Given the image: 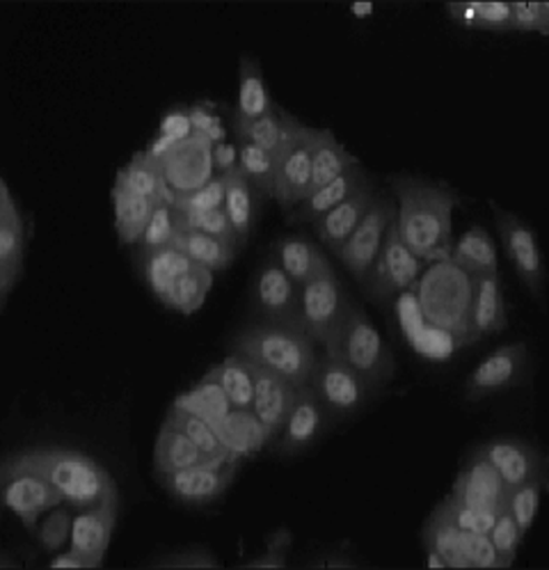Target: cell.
<instances>
[{
  "mask_svg": "<svg viewBox=\"0 0 549 570\" xmlns=\"http://www.w3.org/2000/svg\"><path fill=\"white\" fill-rule=\"evenodd\" d=\"M396 227L405 246L427 264L447 259L453 243V209L458 193L444 184L414 175H392Z\"/></svg>",
  "mask_w": 549,
  "mask_h": 570,
  "instance_id": "cell-1",
  "label": "cell"
},
{
  "mask_svg": "<svg viewBox=\"0 0 549 570\" xmlns=\"http://www.w3.org/2000/svg\"><path fill=\"white\" fill-rule=\"evenodd\" d=\"M314 340L295 325L252 321L234 335L232 351L247 357L255 366L268 370L295 387H305L312 381L318 360Z\"/></svg>",
  "mask_w": 549,
  "mask_h": 570,
  "instance_id": "cell-2",
  "label": "cell"
},
{
  "mask_svg": "<svg viewBox=\"0 0 549 570\" xmlns=\"http://www.w3.org/2000/svg\"><path fill=\"white\" fill-rule=\"evenodd\" d=\"M26 465L45 474L65 504L73 511L104 504L117 498V483L110 472L92 456L67 450V446H37L17 454Z\"/></svg>",
  "mask_w": 549,
  "mask_h": 570,
  "instance_id": "cell-3",
  "label": "cell"
},
{
  "mask_svg": "<svg viewBox=\"0 0 549 570\" xmlns=\"http://www.w3.org/2000/svg\"><path fill=\"white\" fill-rule=\"evenodd\" d=\"M414 287L424 318L460 344H470L474 277L451 259H438L424 275H419Z\"/></svg>",
  "mask_w": 549,
  "mask_h": 570,
  "instance_id": "cell-4",
  "label": "cell"
},
{
  "mask_svg": "<svg viewBox=\"0 0 549 570\" xmlns=\"http://www.w3.org/2000/svg\"><path fill=\"white\" fill-rule=\"evenodd\" d=\"M323 351L325 355L349 364L375 392L394 379V353L385 337L380 335L373 318L360 305L349 309L346 318L327 340Z\"/></svg>",
  "mask_w": 549,
  "mask_h": 570,
  "instance_id": "cell-5",
  "label": "cell"
},
{
  "mask_svg": "<svg viewBox=\"0 0 549 570\" xmlns=\"http://www.w3.org/2000/svg\"><path fill=\"white\" fill-rule=\"evenodd\" d=\"M284 134L282 145L275 154L277 160V177L273 199L282 209L298 207L310 195L312 184V154H310V131L305 121L295 115L282 110Z\"/></svg>",
  "mask_w": 549,
  "mask_h": 570,
  "instance_id": "cell-6",
  "label": "cell"
},
{
  "mask_svg": "<svg viewBox=\"0 0 549 570\" xmlns=\"http://www.w3.org/2000/svg\"><path fill=\"white\" fill-rule=\"evenodd\" d=\"M0 491H3V504L30 532H35L41 515L65 504L53 483L35 468L26 465L17 454L6 459L0 468Z\"/></svg>",
  "mask_w": 549,
  "mask_h": 570,
  "instance_id": "cell-7",
  "label": "cell"
},
{
  "mask_svg": "<svg viewBox=\"0 0 549 570\" xmlns=\"http://www.w3.org/2000/svg\"><path fill=\"white\" fill-rule=\"evenodd\" d=\"M355 303L344 289L334 266H327L301 287L303 328L316 346H325Z\"/></svg>",
  "mask_w": 549,
  "mask_h": 570,
  "instance_id": "cell-8",
  "label": "cell"
},
{
  "mask_svg": "<svg viewBox=\"0 0 549 570\" xmlns=\"http://www.w3.org/2000/svg\"><path fill=\"white\" fill-rule=\"evenodd\" d=\"M424 266L427 262H421L403 243L394 218L383 248H380L371 271L362 279V289L373 303L385 305L399 294L414 287L419 275L424 273Z\"/></svg>",
  "mask_w": 549,
  "mask_h": 570,
  "instance_id": "cell-9",
  "label": "cell"
},
{
  "mask_svg": "<svg viewBox=\"0 0 549 570\" xmlns=\"http://www.w3.org/2000/svg\"><path fill=\"white\" fill-rule=\"evenodd\" d=\"M310 385L332 417H346L364 411L375 394V390L349 364L325 353L316 360Z\"/></svg>",
  "mask_w": 549,
  "mask_h": 570,
  "instance_id": "cell-10",
  "label": "cell"
},
{
  "mask_svg": "<svg viewBox=\"0 0 549 570\" xmlns=\"http://www.w3.org/2000/svg\"><path fill=\"white\" fill-rule=\"evenodd\" d=\"M249 301L252 314H255L257 321L303 328L301 287L282 271V266L273 257H268L257 268L255 282H252Z\"/></svg>",
  "mask_w": 549,
  "mask_h": 570,
  "instance_id": "cell-11",
  "label": "cell"
},
{
  "mask_svg": "<svg viewBox=\"0 0 549 570\" xmlns=\"http://www.w3.org/2000/svg\"><path fill=\"white\" fill-rule=\"evenodd\" d=\"M394 218H396L394 197L390 193L378 190L366 216L360 220L355 232L349 236L342 250L334 255L360 284L366 277V273L371 271L380 248H383L385 236H388Z\"/></svg>",
  "mask_w": 549,
  "mask_h": 570,
  "instance_id": "cell-12",
  "label": "cell"
},
{
  "mask_svg": "<svg viewBox=\"0 0 549 570\" xmlns=\"http://www.w3.org/2000/svg\"><path fill=\"white\" fill-rule=\"evenodd\" d=\"M214 140L193 134L190 138L167 145L156 156L160 160L167 188L173 190V197L197 190L218 175L214 166Z\"/></svg>",
  "mask_w": 549,
  "mask_h": 570,
  "instance_id": "cell-13",
  "label": "cell"
},
{
  "mask_svg": "<svg viewBox=\"0 0 549 570\" xmlns=\"http://www.w3.org/2000/svg\"><path fill=\"white\" fill-rule=\"evenodd\" d=\"M529 374V348L525 342L501 344L490 351L464 381V396L481 401L509 392L525 383Z\"/></svg>",
  "mask_w": 549,
  "mask_h": 570,
  "instance_id": "cell-14",
  "label": "cell"
},
{
  "mask_svg": "<svg viewBox=\"0 0 549 570\" xmlns=\"http://www.w3.org/2000/svg\"><path fill=\"white\" fill-rule=\"evenodd\" d=\"M492 212H494L499 238L503 243L506 255H509L518 277L525 282V287L536 298H542L547 271H545V259H542L536 229L513 212H506L499 207H492Z\"/></svg>",
  "mask_w": 549,
  "mask_h": 570,
  "instance_id": "cell-15",
  "label": "cell"
},
{
  "mask_svg": "<svg viewBox=\"0 0 549 570\" xmlns=\"http://www.w3.org/2000/svg\"><path fill=\"white\" fill-rule=\"evenodd\" d=\"M28 246V223L19 199L8 181L0 179V307L6 309L12 292L23 277Z\"/></svg>",
  "mask_w": 549,
  "mask_h": 570,
  "instance_id": "cell-16",
  "label": "cell"
},
{
  "mask_svg": "<svg viewBox=\"0 0 549 570\" xmlns=\"http://www.w3.org/2000/svg\"><path fill=\"white\" fill-rule=\"evenodd\" d=\"M238 461H208L175 474L158 476L165 493L186 507H206L218 502L236 476Z\"/></svg>",
  "mask_w": 549,
  "mask_h": 570,
  "instance_id": "cell-17",
  "label": "cell"
},
{
  "mask_svg": "<svg viewBox=\"0 0 549 570\" xmlns=\"http://www.w3.org/2000/svg\"><path fill=\"white\" fill-rule=\"evenodd\" d=\"M509 495L511 488L503 483L499 472L488 463L477 446L458 470L449 498L462 507L501 513L509 507Z\"/></svg>",
  "mask_w": 549,
  "mask_h": 570,
  "instance_id": "cell-18",
  "label": "cell"
},
{
  "mask_svg": "<svg viewBox=\"0 0 549 570\" xmlns=\"http://www.w3.org/2000/svg\"><path fill=\"white\" fill-rule=\"evenodd\" d=\"M332 420L334 417L325 411V405L318 401L312 385L298 387L288 417L280 435L273 440V450L282 456L307 452L310 446H314L325 435Z\"/></svg>",
  "mask_w": 549,
  "mask_h": 570,
  "instance_id": "cell-19",
  "label": "cell"
},
{
  "mask_svg": "<svg viewBox=\"0 0 549 570\" xmlns=\"http://www.w3.org/2000/svg\"><path fill=\"white\" fill-rule=\"evenodd\" d=\"M479 450L511 491L533 479H542L547 472V461L542 452L533 442H527L522 438H492L479 444Z\"/></svg>",
  "mask_w": 549,
  "mask_h": 570,
  "instance_id": "cell-20",
  "label": "cell"
},
{
  "mask_svg": "<svg viewBox=\"0 0 549 570\" xmlns=\"http://www.w3.org/2000/svg\"><path fill=\"white\" fill-rule=\"evenodd\" d=\"M117 509H119V498H112V500H106L104 504L76 511L73 515L69 548L86 559L90 568L104 566L106 552L115 534Z\"/></svg>",
  "mask_w": 549,
  "mask_h": 570,
  "instance_id": "cell-21",
  "label": "cell"
},
{
  "mask_svg": "<svg viewBox=\"0 0 549 570\" xmlns=\"http://www.w3.org/2000/svg\"><path fill=\"white\" fill-rule=\"evenodd\" d=\"M295 394H298V387L293 383L268 370H262V366H255V394H252L249 411L264 424L271 444L288 417Z\"/></svg>",
  "mask_w": 549,
  "mask_h": 570,
  "instance_id": "cell-22",
  "label": "cell"
},
{
  "mask_svg": "<svg viewBox=\"0 0 549 570\" xmlns=\"http://www.w3.org/2000/svg\"><path fill=\"white\" fill-rule=\"evenodd\" d=\"M375 195H378V188L373 184V186L360 190L357 195H353L351 199L342 202V205H336L334 209L325 212L323 216H318L312 223L314 236L325 250H330L332 255L342 250V246L349 240V236L355 232L360 220L371 209Z\"/></svg>",
  "mask_w": 549,
  "mask_h": 570,
  "instance_id": "cell-23",
  "label": "cell"
},
{
  "mask_svg": "<svg viewBox=\"0 0 549 570\" xmlns=\"http://www.w3.org/2000/svg\"><path fill=\"white\" fill-rule=\"evenodd\" d=\"M509 328V312H506V298L501 289V279L497 275L474 277V296L470 314V344L499 335Z\"/></svg>",
  "mask_w": 549,
  "mask_h": 570,
  "instance_id": "cell-24",
  "label": "cell"
},
{
  "mask_svg": "<svg viewBox=\"0 0 549 570\" xmlns=\"http://www.w3.org/2000/svg\"><path fill=\"white\" fill-rule=\"evenodd\" d=\"M310 154H312V184L310 195L325 184L342 177L351 168L360 166V160L349 151V147L334 136L332 129H314L310 131ZM307 195V197H310ZM305 197V199H307Z\"/></svg>",
  "mask_w": 549,
  "mask_h": 570,
  "instance_id": "cell-25",
  "label": "cell"
},
{
  "mask_svg": "<svg viewBox=\"0 0 549 570\" xmlns=\"http://www.w3.org/2000/svg\"><path fill=\"white\" fill-rule=\"evenodd\" d=\"M273 259L298 287H303L314 275L332 266L330 257L321 250L318 243L301 234L280 236L273 246Z\"/></svg>",
  "mask_w": 549,
  "mask_h": 570,
  "instance_id": "cell-26",
  "label": "cell"
},
{
  "mask_svg": "<svg viewBox=\"0 0 549 570\" xmlns=\"http://www.w3.org/2000/svg\"><path fill=\"white\" fill-rule=\"evenodd\" d=\"M115 184L154 202V205H163V202H170L173 205V190L167 188L160 160L149 149L136 151L131 160L124 168H119Z\"/></svg>",
  "mask_w": 549,
  "mask_h": 570,
  "instance_id": "cell-27",
  "label": "cell"
},
{
  "mask_svg": "<svg viewBox=\"0 0 549 570\" xmlns=\"http://www.w3.org/2000/svg\"><path fill=\"white\" fill-rule=\"evenodd\" d=\"M369 186H373V179L366 175V170L362 168V163H360V166L351 168L342 177H336L334 181L325 184L323 188L314 190L307 199H303L301 205L295 207V220L312 225L318 216L334 209L336 205H342V202L351 199L353 195H357L360 190H364Z\"/></svg>",
  "mask_w": 549,
  "mask_h": 570,
  "instance_id": "cell-28",
  "label": "cell"
},
{
  "mask_svg": "<svg viewBox=\"0 0 549 570\" xmlns=\"http://www.w3.org/2000/svg\"><path fill=\"white\" fill-rule=\"evenodd\" d=\"M447 259H451L458 268L470 273L472 277L499 273L497 243L483 225H472L468 232H462L458 240L451 243Z\"/></svg>",
  "mask_w": 549,
  "mask_h": 570,
  "instance_id": "cell-29",
  "label": "cell"
},
{
  "mask_svg": "<svg viewBox=\"0 0 549 570\" xmlns=\"http://www.w3.org/2000/svg\"><path fill=\"white\" fill-rule=\"evenodd\" d=\"M197 264L184 255L179 248L167 246L160 250H149V253H140V268H143V277L147 282V287L151 289V294L165 305L167 296H170L173 287L177 284V279L182 275H186L188 271H193Z\"/></svg>",
  "mask_w": 549,
  "mask_h": 570,
  "instance_id": "cell-30",
  "label": "cell"
},
{
  "mask_svg": "<svg viewBox=\"0 0 549 570\" xmlns=\"http://www.w3.org/2000/svg\"><path fill=\"white\" fill-rule=\"evenodd\" d=\"M208 461L210 459L186 433H182L170 422H163L158 438H156V446H154V470L158 476L175 474V472H182L186 468L202 465Z\"/></svg>",
  "mask_w": 549,
  "mask_h": 570,
  "instance_id": "cell-31",
  "label": "cell"
},
{
  "mask_svg": "<svg viewBox=\"0 0 549 570\" xmlns=\"http://www.w3.org/2000/svg\"><path fill=\"white\" fill-rule=\"evenodd\" d=\"M421 541L427 552H435L444 559L447 568H470L460 546V527L453 520L449 500L444 498L421 529Z\"/></svg>",
  "mask_w": 549,
  "mask_h": 570,
  "instance_id": "cell-32",
  "label": "cell"
},
{
  "mask_svg": "<svg viewBox=\"0 0 549 570\" xmlns=\"http://www.w3.org/2000/svg\"><path fill=\"white\" fill-rule=\"evenodd\" d=\"M277 104L273 101L266 76L262 69L259 58L255 56H241L238 60V97H236V119H257L266 112H271Z\"/></svg>",
  "mask_w": 549,
  "mask_h": 570,
  "instance_id": "cell-33",
  "label": "cell"
},
{
  "mask_svg": "<svg viewBox=\"0 0 549 570\" xmlns=\"http://www.w3.org/2000/svg\"><path fill=\"white\" fill-rule=\"evenodd\" d=\"M110 199H112V214H115V232L119 240L124 246H138L151 220L156 205L117 184L110 190Z\"/></svg>",
  "mask_w": 549,
  "mask_h": 570,
  "instance_id": "cell-34",
  "label": "cell"
},
{
  "mask_svg": "<svg viewBox=\"0 0 549 570\" xmlns=\"http://www.w3.org/2000/svg\"><path fill=\"white\" fill-rule=\"evenodd\" d=\"M218 433L238 461L262 452L266 444H271L264 424L249 409H232L229 415L218 424Z\"/></svg>",
  "mask_w": 549,
  "mask_h": 570,
  "instance_id": "cell-35",
  "label": "cell"
},
{
  "mask_svg": "<svg viewBox=\"0 0 549 570\" xmlns=\"http://www.w3.org/2000/svg\"><path fill=\"white\" fill-rule=\"evenodd\" d=\"M259 193L252 188V184L245 179V175L236 168L225 173V212L241 238L245 243L255 229L257 216H259Z\"/></svg>",
  "mask_w": 549,
  "mask_h": 570,
  "instance_id": "cell-36",
  "label": "cell"
},
{
  "mask_svg": "<svg viewBox=\"0 0 549 570\" xmlns=\"http://www.w3.org/2000/svg\"><path fill=\"white\" fill-rule=\"evenodd\" d=\"M165 422H170L182 433H186L210 461H238L227 450V444L223 442V438L218 433V426L210 424L206 417L197 415L195 411L186 409V405H182L179 401H175L170 405V411H167V415H165Z\"/></svg>",
  "mask_w": 549,
  "mask_h": 570,
  "instance_id": "cell-37",
  "label": "cell"
},
{
  "mask_svg": "<svg viewBox=\"0 0 549 570\" xmlns=\"http://www.w3.org/2000/svg\"><path fill=\"white\" fill-rule=\"evenodd\" d=\"M173 246L179 248L184 255H188L195 264L214 273L227 271L238 255V246H232L227 240H220L216 236H208L202 232H193V229H177Z\"/></svg>",
  "mask_w": 549,
  "mask_h": 570,
  "instance_id": "cell-38",
  "label": "cell"
},
{
  "mask_svg": "<svg viewBox=\"0 0 549 570\" xmlns=\"http://www.w3.org/2000/svg\"><path fill=\"white\" fill-rule=\"evenodd\" d=\"M223 385L232 409H249L255 394V364L238 353H229L220 364L210 366Z\"/></svg>",
  "mask_w": 549,
  "mask_h": 570,
  "instance_id": "cell-39",
  "label": "cell"
},
{
  "mask_svg": "<svg viewBox=\"0 0 549 570\" xmlns=\"http://www.w3.org/2000/svg\"><path fill=\"white\" fill-rule=\"evenodd\" d=\"M182 405H186V409L195 411L197 415L206 417L210 424H220L229 411H232V403L223 390V385L218 383L214 370H208L202 381L188 390L184 396L177 399Z\"/></svg>",
  "mask_w": 549,
  "mask_h": 570,
  "instance_id": "cell-40",
  "label": "cell"
},
{
  "mask_svg": "<svg viewBox=\"0 0 549 570\" xmlns=\"http://www.w3.org/2000/svg\"><path fill=\"white\" fill-rule=\"evenodd\" d=\"M447 12L462 28L513 30L511 3H449Z\"/></svg>",
  "mask_w": 549,
  "mask_h": 570,
  "instance_id": "cell-41",
  "label": "cell"
},
{
  "mask_svg": "<svg viewBox=\"0 0 549 570\" xmlns=\"http://www.w3.org/2000/svg\"><path fill=\"white\" fill-rule=\"evenodd\" d=\"M238 154V170L245 175V179L252 184L262 197H271L275 193V177H277V160L275 154L259 149L247 142H236Z\"/></svg>",
  "mask_w": 549,
  "mask_h": 570,
  "instance_id": "cell-42",
  "label": "cell"
},
{
  "mask_svg": "<svg viewBox=\"0 0 549 570\" xmlns=\"http://www.w3.org/2000/svg\"><path fill=\"white\" fill-rule=\"evenodd\" d=\"M284 134V119L282 108L275 106L271 112L257 117V119H236L234 117V136L236 142L255 145L259 149H266L271 154H277L282 145Z\"/></svg>",
  "mask_w": 549,
  "mask_h": 570,
  "instance_id": "cell-43",
  "label": "cell"
},
{
  "mask_svg": "<svg viewBox=\"0 0 549 570\" xmlns=\"http://www.w3.org/2000/svg\"><path fill=\"white\" fill-rule=\"evenodd\" d=\"M210 287H214V271L197 264L193 271H188L177 279L170 296L165 301V307L182 312L186 316L195 314L204 305Z\"/></svg>",
  "mask_w": 549,
  "mask_h": 570,
  "instance_id": "cell-44",
  "label": "cell"
},
{
  "mask_svg": "<svg viewBox=\"0 0 549 570\" xmlns=\"http://www.w3.org/2000/svg\"><path fill=\"white\" fill-rule=\"evenodd\" d=\"M175 218H177V229L202 232V234L216 236V238L227 240V243H232V246L241 248V238H238L225 207L223 209H210V212H195V214H186V212L175 209Z\"/></svg>",
  "mask_w": 549,
  "mask_h": 570,
  "instance_id": "cell-45",
  "label": "cell"
},
{
  "mask_svg": "<svg viewBox=\"0 0 549 570\" xmlns=\"http://www.w3.org/2000/svg\"><path fill=\"white\" fill-rule=\"evenodd\" d=\"M542 488H545V476L513 488L511 495H509V507H506V509H509V513L513 515L516 524L520 527V532L525 537L531 532V527L538 518Z\"/></svg>",
  "mask_w": 549,
  "mask_h": 570,
  "instance_id": "cell-46",
  "label": "cell"
},
{
  "mask_svg": "<svg viewBox=\"0 0 549 570\" xmlns=\"http://www.w3.org/2000/svg\"><path fill=\"white\" fill-rule=\"evenodd\" d=\"M71 524H73V515H71V507H56L51 509L45 520H41L35 529V539L41 546V550L56 554L62 550V546L71 539Z\"/></svg>",
  "mask_w": 549,
  "mask_h": 570,
  "instance_id": "cell-47",
  "label": "cell"
},
{
  "mask_svg": "<svg viewBox=\"0 0 549 570\" xmlns=\"http://www.w3.org/2000/svg\"><path fill=\"white\" fill-rule=\"evenodd\" d=\"M175 234H177V218H175V207L170 202H163V205H156L151 220L140 238V253H149V250H160L167 248L175 243Z\"/></svg>",
  "mask_w": 549,
  "mask_h": 570,
  "instance_id": "cell-48",
  "label": "cell"
},
{
  "mask_svg": "<svg viewBox=\"0 0 549 570\" xmlns=\"http://www.w3.org/2000/svg\"><path fill=\"white\" fill-rule=\"evenodd\" d=\"M488 537H490V541H492V546H494L503 568H513V563L518 559V550H520V546L525 541V534L520 532V527L516 524V520L509 513V509H503L497 515V520H494L492 529L488 532Z\"/></svg>",
  "mask_w": 549,
  "mask_h": 570,
  "instance_id": "cell-49",
  "label": "cell"
},
{
  "mask_svg": "<svg viewBox=\"0 0 549 570\" xmlns=\"http://www.w3.org/2000/svg\"><path fill=\"white\" fill-rule=\"evenodd\" d=\"M173 207L177 212L195 214V212H210L225 207V175H216L210 181H206L202 188L175 195Z\"/></svg>",
  "mask_w": 549,
  "mask_h": 570,
  "instance_id": "cell-50",
  "label": "cell"
},
{
  "mask_svg": "<svg viewBox=\"0 0 549 570\" xmlns=\"http://www.w3.org/2000/svg\"><path fill=\"white\" fill-rule=\"evenodd\" d=\"M460 546H462V554H464V559H468L470 568L506 570L488 534L464 532V529H460Z\"/></svg>",
  "mask_w": 549,
  "mask_h": 570,
  "instance_id": "cell-51",
  "label": "cell"
},
{
  "mask_svg": "<svg viewBox=\"0 0 549 570\" xmlns=\"http://www.w3.org/2000/svg\"><path fill=\"white\" fill-rule=\"evenodd\" d=\"M291 543H293L291 532L286 527H282L268 537L266 550L255 559L241 563V568H286V554L291 550Z\"/></svg>",
  "mask_w": 549,
  "mask_h": 570,
  "instance_id": "cell-52",
  "label": "cell"
},
{
  "mask_svg": "<svg viewBox=\"0 0 549 570\" xmlns=\"http://www.w3.org/2000/svg\"><path fill=\"white\" fill-rule=\"evenodd\" d=\"M513 30L549 35V3H511Z\"/></svg>",
  "mask_w": 549,
  "mask_h": 570,
  "instance_id": "cell-53",
  "label": "cell"
},
{
  "mask_svg": "<svg viewBox=\"0 0 549 570\" xmlns=\"http://www.w3.org/2000/svg\"><path fill=\"white\" fill-rule=\"evenodd\" d=\"M449 507H451V513H453V520L460 529H464V532H477V534H488L497 515L499 513H492V511H481V509H472V507H462L458 502H453L449 495Z\"/></svg>",
  "mask_w": 549,
  "mask_h": 570,
  "instance_id": "cell-54",
  "label": "cell"
},
{
  "mask_svg": "<svg viewBox=\"0 0 549 570\" xmlns=\"http://www.w3.org/2000/svg\"><path fill=\"white\" fill-rule=\"evenodd\" d=\"M151 568H218V559L204 548L177 550L149 563Z\"/></svg>",
  "mask_w": 549,
  "mask_h": 570,
  "instance_id": "cell-55",
  "label": "cell"
},
{
  "mask_svg": "<svg viewBox=\"0 0 549 570\" xmlns=\"http://www.w3.org/2000/svg\"><path fill=\"white\" fill-rule=\"evenodd\" d=\"M190 121H193V131L199 136H206L208 140H214L216 145L223 142L225 129H223V119L218 112L210 110L206 104H195L188 108Z\"/></svg>",
  "mask_w": 549,
  "mask_h": 570,
  "instance_id": "cell-56",
  "label": "cell"
},
{
  "mask_svg": "<svg viewBox=\"0 0 549 570\" xmlns=\"http://www.w3.org/2000/svg\"><path fill=\"white\" fill-rule=\"evenodd\" d=\"M193 134L195 131H193V121H190L188 108H175V110L163 115L158 138H163L167 142H179L184 138H190Z\"/></svg>",
  "mask_w": 549,
  "mask_h": 570,
  "instance_id": "cell-57",
  "label": "cell"
},
{
  "mask_svg": "<svg viewBox=\"0 0 549 570\" xmlns=\"http://www.w3.org/2000/svg\"><path fill=\"white\" fill-rule=\"evenodd\" d=\"M49 568H73V570H78V568H90V563H88L86 559H82L78 552H73V550L69 548L67 552L56 554V557L51 559Z\"/></svg>",
  "mask_w": 549,
  "mask_h": 570,
  "instance_id": "cell-58",
  "label": "cell"
},
{
  "mask_svg": "<svg viewBox=\"0 0 549 570\" xmlns=\"http://www.w3.org/2000/svg\"><path fill=\"white\" fill-rule=\"evenodd\" d=\"M310 566H312V568H330V570H334V568H355V563H353L349 557H334V554L323 557V559H316V561H312Z\"/></svg>",
  "mask_w": 549,
  "mask_h": 570,
  "instance_id": "cell-59",
  "label": "cell"
}]
</instances>
